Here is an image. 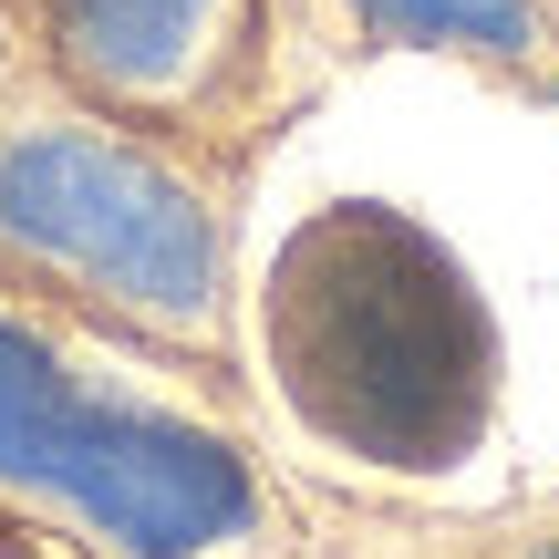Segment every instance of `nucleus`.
Wrapping results in <instances>:
<instances>
[{"label": "nucleus", "mask_w": 559, "mask_h": 559, "mask_svg": "<svg viewBox=\"0 0 559 559\" xmlns=\"http://www.w3.org/2000/svg\"><path fill=\"white\" fill-rule=\"evenodd\" d=\"M52 32L104 94H156L207 32V0H52Z\"/></svg>", "instance_id": "obj_4"}, {"label": "nucleus", "mask_w": 559, "mask_h": 559, "mask_svg": "<svg viewBox=\"0 0 559 559\" xmlns=\"http://www.w3.org/2000/svg\"><path fill=\"white\" fill-rule=\"evenodd\" d=\"M383 41H456V52H528V0H353Z\"/></svg>", "instance_id": "obj_5"}, {"label": "nucleus", "mask_w": 559, "mask_h": 559, "mask_svg": "<svg viewBox=\"0 0 559 559\" xmlns=\"http://www.w3.org/2000/svg\"><path fill=\"white\" fill-rule=\"evenodd\" d=\"M0 239L32 260L104 280L145 311H207L218 290V228L166 166L104 135H21L0 145Z\"/></svg>", "instance_id": "obj_3"}, {"label": "nucleus", "mask_w": 559, "mask_h": 559, "mask_svg": "<svg viewBox=\"0 0 559 559\" xmlns=\"http://www.w3.org/2000/svg\"><path fill=\"white\" fill-rule=\"evenodd\" d=\"M0 477L73 498L104 539L145 559H198L249 528V466L218 436L73 383L11 311H0Z\"/></svg>", "instance_id": "obj_2"}, {"label": "nucleus", "mask_w": 559, "mask_h": 559, "mask_svg": "<svg viewBox=\"0 0 559 559\" xmlns=\"http://www.w3.org/2000/svg\"><path fill=\"white\" fill-rule=\"evenodd\" d=\"M549 559H559V549H549Z\"/></svg>", "instance_id": "obj_6"}, {"label": "nucleus", "mask_w": 559, "mask_h": 559, "mask_svg": "<svg viewBox=\"0 0 559 559\" xmlns=\"http://www.w3.org/2000/svg\"><path fill=\"white\" fill-rule=\"evenodd\" d=\"M270 342L300 415L383 466H445L487 415V311L394 207H332L300 228L270 290Z\"/></svg>", "instance_id": "obj_1"}]
</instances>
